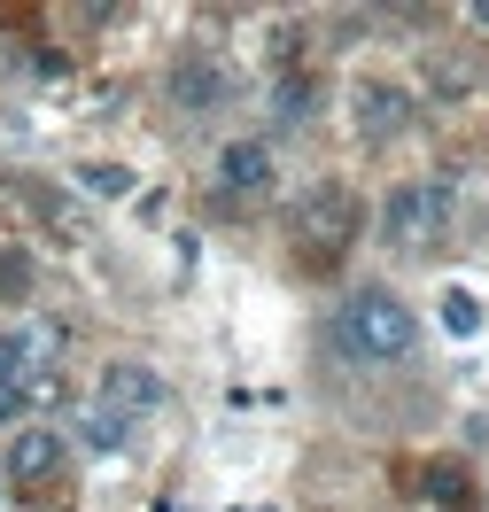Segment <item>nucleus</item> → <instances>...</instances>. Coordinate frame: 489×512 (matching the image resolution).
<instances>
[{"label": "nucleus", "mask_w": 489, "mask_h": 512, "mask_svg": "<svg viewBox=\"0 0 489 512\" xmlns=\"http://www.w3.org/2000/svg\"><path fill=\"white\" fill-rule=\"evenodd\" d=\"M24 412V396H16V381H8V365H0V419H16Z\"/></svg>", "instance_id": "13"}, {"label": "nucleus", "mask_w": 489, "mask_h": 512, "mask_svg": "<svg viewBox=\"0 0 489 512\" xmlns=\"http://www.w3.org/2000/svg\"><path fill=\"white\" fill-rule=\"evenodd\" d=\"M101 412H117V419L163 412V381H156V365H140V357H125V365H101Z\"/></svg>", "instance_id": "2"}, {"label": "nucleus", "mask_w": 489, "mask_h": 512, "mask_svg": "<svg viewBox=\"0 0 489 512\" xmlns=\"http://www.w3.org/2000/svg\"><path fill=\"white\" fill-rule=\"evenodd\" d=\"M303 109H311V86H303V78H295V86H280V117H303Z\"/></svg>", "instance_id": "12"}, {"label": "nucleus", "mask_w": 489, "mask_h": 512, "mask_svg": "<svg viewBox=\"0 0 489 512\" xmlns=\"http://www.w3.org/2000/svg\"><path fill=\"white\" fill-rule=\"evenodd\" d=\"M179 101H218V78L210 70H179Z\"/></svg>", "instance_id": "11"}, {"label": "nucleus", "mask_w": 489, "mask_h": 512, "mask_svg": "<svg viewBox=\"0 0 489 512\" xmlns=\"http://www.w3.org/2000/svg\"><path fill=\"white\" fill-rule=\"evenodd\" d=\"M443 326H451V334H482V303L466 288H443Z\"/></svg>", "instance_id": "8"}, {"label": "nucleus", "mask_w": 489, "mask_h": 512, "mask_svg": "<svg viewBox=\"0 0 489 512\" xmlns=\"http://www.w3.org/2000/svg\"><path fill=\"white\" fill-rule=\"evenodd\" d=\"M303 225H311L319 241H342V233H350V202H342L334 187H326V194H311V202H303Z\"/></svg>", "instance_id": "6"}, {"label": "nucleus", "mask_w": 489, "mask_h": 512, "mask_svg": "<svg viewBox=\"0 0 489 512\" xmlns=\"http://www.w3.org/2000/svg\"><path fill=\"white\" fill-rule=\"evenodd\" d=\"M78 187L101 194V202H125V194H132V171H125V163H86V171H78Z\"/></svg>", "instance_id": "7"}, {"label": "nucleus", "mask_w": 489, "mask_h": 512, "mask_svg": "<svg viewBox=\"0 0 489 512\" xmlns=\"http://www.w3.org/2000/svg\"><path fill=\"white\" fill-rule=\"evenodd\" d=\"M365 125L396 132V125H404V94H365Z\"/></svg>", "instance_id": "10"}, {"label": "nucleus", "mask_w": 489, "mask_h": 512, "mask_svg": "<svg viewBox=\"0 0 489 512\" xmlns=\"http://www.w3.org/2000/svg\"><path fill=\"white\" fill-rule=\"evenodd\" d=\"M0 497H8V474H0Z\"/></svg>", "instance_id": "15"}, {"label": "nucleus", "mask_w": 489, "mask_h": 512, "mask_svg": "<svg viewBox=\"0 0 489 512\" xmlns=\"http://www.w3.org/2000/svg\"><path fill=\"white\" fill-rule=\"evenodd\" d=\"M55 474H63V435H55V427H24L16 450H8V481H16V489H39V481H55Z\"/></svg>", "instance_id": "3"}, {"label": "nucleus", "mask_w": 489, "mask_h": 512, "mask_svg": "<svg viewBox=\"0 0 489 512\" xmlns=\"http://www.w3.org/2000/svg\"><path fill=\"white\" fill-rule=\"evenodd\" d=\"M264 187H272V148L233 140L226 156H218V194H264Z\"/></svg>", "instance_id": "4"}, {"label": "nucleus", "mask_w": 489, "mask_h": 512, "mask_svg": "<svg viewBox=\"0 0 489 512\" xmlns=\"http://www.w3.org/2000/svg\"><path fill=\"white\" fill-rule=\"evenodd\" d=\"M435 210H443V187H404V194L389 202V241H412Z\"/></svg>", "instance_id": "5"}, {"label": "nucleus", "mask_w": 489, "mask_h": 512, "mask_svg": "<svg viewBox=\"0 0 489 512\" xmlns=\"http://www.w3.org/2000/svg\"><path fill=\"white\" fill-rule=\"evenodd\" d=\"M342 350L365 357V365H389V357L412 350V311L396 303L389 288H365L342 303Z\"/></svg>", "instance_id": "1"}, {"label": "nucleus", "mask_w": 489, "mask_h": 512, "mask_svg": "<svg viewBox=\"0 0 489 512\" xmlns=\"http://www.w3.org/2000/svg\"><path fill=\"white\" fill-rule=\"evenodd\" d=\"M474 24H482V32H489V8H474Z\"/></svg>", "instance_id": "14"}, {"label": "nucleus", "mask_w": 489, "mask_h": 512, "mask_svg": "<svg viewBox=\"0 0 489 512\" xmlns=\"http://www.w3.org/2000/svg\"><path fill=\"white\" fill-rule=\"evenodd\" d=\"M125 427H132V419H117V412H101V404H94V412H86V443H94V450H125Z\"/></svg>", "instance_id": "9"}]
</instances>
